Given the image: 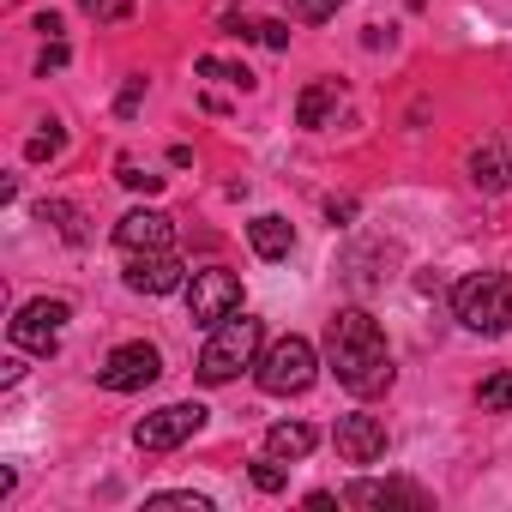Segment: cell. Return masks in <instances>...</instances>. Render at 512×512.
<instances>
[{"label":"cell","instance_id":"obj_24","mask_svg":"<svg viewBox=\"0 0 512 512\" xmlns=\"http://www.w3.org/2000/svg\"><path fill=\"white\" fill-rule=\"evenodd\" d=\"M61 145H67V133H61V127H55V121H49V133H37V139H31V145H25V157H31V163H43V157H55V151H61Z\"/></svg>","mask_w":512,"mask_h":512},{"label":"cell","instance_id":"obj_20","mask_svg":"<svg viewBox=\"0 0 512 512\" xmlns=\"http://www.w3.org/2000/svg\"><path fill=\"white\" fill-rule=\"evenodd\" d=\"M145 506H151V512H211L205 494H151Z\"/></svg>","mask_w":512,"mask_h":512},{"label":"cell","instance_id":"obj_17","mask_svg":"<svg viewBox=\"0 0 512 512\" xmlns=\"http://www.w3.org/2000/svg\"><path fill=\"white\" fill-rule=\"evenodd\" d=\"M199 73L217 79V85H235V91H253V85H260L247 67H229V61H217V55H199Z\"/></svg>","mask_w":512,"mask_h":512},{"label":"cell","instance_id":"obj_19","mask_svg":"<svg viewBox=\"0 0 512 512\" xmlns=\"http://www.w3.org/2000/svg\"><path fill=\"white\" fill-rule=\"evenodd\" d=\"M284 7H290V19H302V25H326L344 0H284Z\"/></svg>","mask_w":512,"mask_h":512},{"label":"cell","instance_id":"obj_7","mask_svg":"<svg viewBox=\"0 0 512 512\" xmlns=\"http://www.w3.org/2000/svg\"><path fill=\"white\" fill-rule=\"evenodd\" d=\"M199 428H205V410H199V404H163V410H151V416L133 428V446H139V452H175V446H187Z\"/></svg>","mask_w":512,"mask_h":512},{"label":"cell","instance_id":"obj_10","mask_svg":"<svg viewBox=\"0 0 512 512\" xmlns=\"http://www.w3.org/2000/svg\"><path fill=\"white\" fill-rule=\"evenodd\" d=\"M332 446H338V458L344 464H380L386 458V422L380 416H338V428H332Z\"/></svg>","mask_w":512,"mask_h":512},{"label":"cell","instance_id":"obj_27","mask_svg":"<svg viewBox=\"0 0 512 512\" xmlns=\"http://www.w3.org/2000/svg\"><path fill=\"white\" fill-rule=\"evenodd\" d=\"M139 97H145V79H127V91H121V103H115V109H121V115H133V109H139Z\"/></svg>","mask_w":512,"mask_h":512},{"label":"cell","instance_id":"obj_14","mask_svg":"<svg viewBox=\"0 0 512 512\" xmlns=\"http://www.w3.org/2000/svg\"><path fill=\"white\" fill-rule=\"evenodd\" d=\"M338 103H344V85H338V79L308 85V91H302V103H296V127H326V121L338 115Z\"/></svg>","mask_w":512,"mask_h":512},{"label":"cell","instance_id":"obj_22","mask_svg":"<svg viewBox=\"0 0 512 512\" xmlns=\"http://www.w3.org/2000/svg\"><path fill=\"white\" fill-rule=\"evenodd\" d=\"M121 187H133V193H157L163 175H151V169H139L133 157H121Z\"/></svg>","mask_w":512,"mask_h":512},{"label":"cell","instance_id":"obj_6","mask_svg":"<svg viewBox=\"0 0 512 512\" xmlns=\"http://www.w3.org/2000/svg\"><path fill=\"white\" fill-rule=\"evenodd\" d=\"M157 374H163L157 344L133 338V344H115V350H109V362L97 368V386H103V392H145V386H157Z\"/></svg>","mask_w":512,"mask_h":512},{"label":"cell","instance_id":"obj_11","mask_svg":"<svg viewBox=\"0 0 512 512\" xmlns=\"http://www.w3.org/2000/svg\"><path fill=\"white\" fill-rule=\"evenodd\" d=\"M115 241H121V253H157L175 241V217L169 211H127L115 223Z\"/></svg>","mask_w":512,"mask_h":512},{"label":"cell","instance_id":"obj_3","mask_svg":"<svg viewBox=\"0 0 512 512\" xmlns=\"http://www.w3.org/2000/svg\"><path fill=\"white\" fill-rule=\"evenodd\" d=\"M452 314H458L464 332L500 338V332H512V284L500 272H476L452 290Z\"/></svg>","mask_w":512,"mask_h":512},{"label":"cell","instance_id":"obj_13","mask_svg":"<svg viewBox=\"0 0 512 512\" xmlns=\"http://www.w3.org/2000/svg\"><path fill=\"white\" fill-rule=\"evenodd\" d=\"M247 241H253V253H260V260H290L296 229H290V217L266 211V217H253V223H247Z\"/></svg>","mask_w":512,"mask_h":512},{"label":"cell","instance_id":"obj_1","mask_svg":"<svg viewBox=\"0 0 512 512\" xmlns=\"http://www.w3.org/2000/svg\"><path fill=\"white\" fill-rule=\"evenodd\" d=\"M326 362H332L338 386L356 392V398L392 392V374H398L392 368V350H386V332H380V320L368 308L332 314V326H326Z\"/></svg>","mask_w":512,"mask_h":512},{"label":"cell","instance_id":"obj_8","mask_svg":"<svg viewBox=\"0 0 512 512\" xmlns=\"http://www.w3.org/2000/svg\"><path fill=\"white\" fill-rule=\"evenodd\" d=\"M67 302H49V296H37V302H25L19 314H13V344L19 350H31V356H49L55 344H61V326H67Z\"/></svg>","mask_w":512,"mask_h":512},{"label":"cell","instance_id":"obj_15","mask_svg":"<svg viewBox=\"0 0 512 512\" xmlns=\"http://www.w3.org/2000/svg\"><path fill=\"white\" fill-rule=\"evenodd\" d=\"M314 446H320V434H314L308 422H272V428H266V452H272V458H308Z\"/></svg>","mask_w":512,"mask_h":512},{"label":"cell","instance_id":"obj_21","mask_svg":"<svg viewBox=\"0 0 512 512\" xmlns=\"http://www.w3.org/2000/svg\"><path fill=\"white\" fill-rule=\"evenodd\" d=\"M253 488H260V494H278L284 488V458H260V464H253Z\"/></svg>","mask_w":512,"mask_h":512},{"label":"cell","instance_id":"obj_12","mask_svg":"<svg viewBox=\"0 0 512 512\" xmlns=\"http://www.w3.org/2000/svg\"><path fill=\"white\" fill-rule=\"evenodd\" d=\"M344 506H428V494L416 482H350L344 488Z\"/></svg>","mask_w":512,"mask_h":512},{"label":"cell","instance_id":"obj_26","mask_svg":"<svg viewBox=\"0 0 512 512\" xmlns=\"http://www.w3.org/2000/svg\"><path fill=\"white\" fill-rule=\"evenodd\" d=\"M55 67H67V43L55 37L49 49H43V61H37V73H55Z\"/></svg>","mask_w":512,"mask_h":512},{"label":"cell","instance_id":"obj_25","mask_svg":"<svg viewBox=\"0 0 512 512\" xmlns=\"http://www.w3.org/2000/svg\"><path fill=\"white\" fill-rule=\"evenodd\" d=\"M260 43H266V49H290V25H284V19H266V25H260Z\"/></svg>","mask_w":512,"mask_h":512},{"label":"cell","instance_id":"obj_18","mask_svg":"<svg viewBox=\"0 0 512 512\" xmlns=\"http://www.w3.org/2000/svg\"><path fill=\"white\" fill-rule=\"evenodd\" d=\"M476 404H482V410H512V368L488 374V380L476 386Z\"/></svg>","mask_w":512,"mask_h":512},{"label":"cell","instance_id":"obj_4","mask_svg":"<svg viewBox=\"0 0 512 512\" xmlns=\"http://www.w3.org/2000/svg\"><path fill=\"white\" fill-rule=\"evenodd\" d=\"M253 374H260V392H272V398H296V392L314 386V374H320V350H314L308 338L290 332V338H278V344L260 350Z\"/></svg>","mask_w":512,"mask_h":512},{"label":"cell","instance_id":"obj_5","mask_svg":"<svg viewBox=\"0 0 512 512\" xmlns=\"http://www.w3.org/2000/svg\"><path fill=\"white\" fill-rule=\"evenodd\" d=\"M187 314H193V326H223L229 314H241V278L229 272V266H205V272H193V284H187Z\"/></svg>","mask_w":512,"mask_h":512},{"label":"cell","instance_id":"obj_16","mask_svg":"<svg viewBox=\"0 0 512 512\" xmlns=\"http://www.w3.org/2000/svg\"><path fill=\"white\" fill-rule=\"evenodd\" d=\"M470 181H476L482 193H500V187L512 181V163H506V151H500V145H482V151L470 157Z\"/></svg>","mask_w":512,"mask_h":512},{"label":"cell","instance_id":"obj_9","mask_svg":"<svg viewBox=\"0 0 512 512\" xmlns=\"http://www.w3.org/2000/svg\"><path fill=\"white\" fill-rule=\"evenodd\" d=\"M127 290H133V296H169V290H187V266L175 260L169 247H157V253H127Z\"/></svg>","mask_w":512,"mask_h":512},{"label":"cell","instance_id":"obj_23","mask_svg":"<svg viewBox=\"0 0 512 512\" xmlns=\"http://www.w3.org/2000/svg\"><path fill=\"white\" fill-rule=\"evenodd\" d=\"M79 7H85L97 25H115V19H127V13H133V0H79Z\"/></svg>","mask_w":512,"mask_h":512},{"label":"cell","instance_id":"obj_2","mask_svg":"<svg viewBox=\"0 0 512 512\" xmlns=\"http://www.w3.org/2000/svg\"><path fill=\"white\" fill-rule=\"evenodd\" d=\"M260 350H266V326L253 320V314H229L223 326H211L193 374H199V386H229L241 368L260 362Z\"/></svg>","mask_w":512,"mask_h":512}]
</instances>
